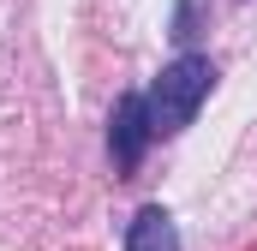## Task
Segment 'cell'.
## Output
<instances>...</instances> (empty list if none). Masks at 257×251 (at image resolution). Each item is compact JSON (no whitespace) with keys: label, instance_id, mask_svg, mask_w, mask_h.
<instances>
[{"label":"cell","instance_id":"obj_3","mask_svg":"<svg viewBox=\"0 0 257 251\" xmlns=\"http://www.w3.org/2000/svg\"><path fill=\"white\" fill-rule=\"evenodd\" d=\"M126 251H180V227L162 203H144L126 221Z\"/></svg>","mask_w":257,"mask_h":251},{"label":"cell","instance_id":"obj_2","mask_svg":"<svg viewBox=\"0 0 257 251\" xmlns=\"http://www.w3.org/2000/svg\"><path fill=\"white\" fill-rule=\"evenodd\" d=\"M150 144H156V132H150L144 90H126V96L114 102V114H108V168H114V180H132V174L144 168Z\"/></svg>","mask_w":257,"mask_h":251},{"label":"cell","instance_id":"obj_1","mask_svg":"<svg viewBox=\"0 0 257 251\" xmlns=\"http://www.w3.org/2000/svg\"><path fill=\"white\" fill-rule=\"evenodd\" d=\"M209 90H215V60L197 54V48H180L174 60L150 78V90H144L150 132H156V138H180V132L197 120V108L209 102Z\"/></svg>","mask_w":257,"mask_h":251},{"label":"cell","instance_id":"obj_4","mask_svg":"<svg viewBox=\"0 0 257 251\" xmlns=\"http://www.w3.org/2000/svg\"><path fill=\"white\" fill-rule=\"evenodd\" d=\"M192 36H197V0H180L174 6V42L192 48Z\"/></svg>","mask_w":257,"mask_h":251}]
</instances>
